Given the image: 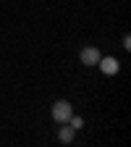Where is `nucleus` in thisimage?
I'll use <instances>...</instances> for the list:
<instances>
[{
	"mask_svg": "<svg viewBox=\"0 0 131 147\" xmlns=\"http://www.w3.org/2000/svg\"><path fill=\"white\" fill-rule=\"evenodd\" d=\"M71 113H73V110H71V102H66V100H58V102L52 105V118L58 121V123H66L71 118Z\"/></svg>",
	"mask_w": 131,
	"mask_h": 147,
	"instance_id": "1",
	"label": "nucleus"
},
{
	"mask_svg": "<svg viewBox=\"0 0 131 147\" xmlns=\"http://www.w3.org/2000/svg\"><path fill=\"white\" fill-rule=\"evenodd\" d=\"M73 131H76V129H63V131H60V142H71L73 139Z\"/></svg>",
	"mask_w": 131,
	"mask_h": 147,
	"instance_id": "4",
	"label": "nucleus"
},
{
	"mask_svg": "<svg viewBox=\"0 0 131 147\" xmlns=\"http://www.w3.org/2000/svg\"><path fill=\"white\" fill-rule=\"evenodd\" d=\"M100 58H102V55H100L97 47H84V50H81V63H84V66H97Z\"/></svg>",
	"mask_w": 131,
	"mask_h": 147,
	"instance_id": "2",
	"label": "nucleus"
},
{
	"mask_svg": "<svg viewBox=\"0 0 131 147\" xmlns=\"http://www.w3.org/2000/svg\"><path fill=\"white\" fill-rule=\"evenodd\" d=\"M68 121L73 123V129H81V126H84V118H79V116H73V113H71V118H68Z\"/></svg>",
	"mask_w": 131,
	"mask_h": 147,
	"instance_id": "5",
	"label": "nucleus"
},
{
	"mask_svg": "<svg viewBox=\"0 0 131 147\" xmlns=\"http://www.w3.org/2000/svg\"><path fill=\"white\" fill-rule=\"evenodd\" d=\"M97 63H100V68H102L105 74H118V68H121L116 58H100Z\"/></svg>",
	"mask_w": 131,
	"mask_h": 147,
	"instance_id": "3",
	"label": "nucleus"
}]
</instances>
